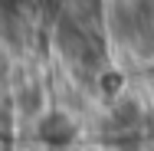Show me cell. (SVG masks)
Segmentation results:
<instances>
[{
  "label": "cell",
  "mask_w": 154,
  "mask_h": 151,
  "mask_svg": "<svg viewBox=\"0 0 154 151\" xmlns=\"http://www.w3.org/2000/svg\"><path fill=\"white\" fill-rule=\"evenodd\" d=\"M39 138L46 145H53V148H66L75 138V121L69 115H62V112H49L46 118L39 121Z\"/></svg>",
  "instance_id": "1"
}]
</instances>
